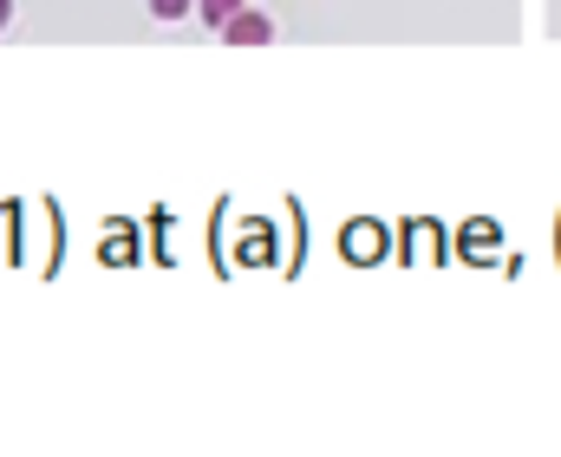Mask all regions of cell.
I'll list each match as a JSON object with an SVG mask.
<instances>
[{"label":"cell","instance_id":"obj_1","mask_svg":"<svg viewBox=\"0 0 561 457\" xmlns=\"http://www.w3.org/2000/svg\"><path fill=\"white\" fill-rule=\"evenodd\" d=\"M222 39H229V46H268V39H275V26H268L262 13H242V7H236V13L222 20Z\"/></svg>","mask_w":561,"mask_h":457},{"label":"cell","instance_id":"obj_2","mask_svg":"<svg viewBox=\"0 0 561 457\" xmlns=\"http://www.w3.org/2000/svg\"><path fill=\"white\" fill-rule=\"evenodd\" d=\"M379 255H386V229H379V222H353V229H346V262L366 269V262H379Z\"/></svg>","mask_w":561,"mask_h":457},{"label":"cell","instance_id":"obj_3","mask_svg":"<svg viewBox=\"0 0 561 457\" xmlns=\"http://www.w3.org/2000/svg\"><path fill=\"white\" fill-rule=\"evenodd\" d=\"M236 7H242V0H203V20H209V26H222Z\"/></svg>","mask_w":561,"mask_h":457},{"label":"cell","instance_id":"obj_4","mask_svg":"<svg viewBox=\"0 0 561 457\" xmlns=\"http://www.w3.org/2000/svg\"><path fill=\"white\" fill-rule=\"evenodd\" d=\"M190 7H196V0H150V13H157V20H183Z\"/></svg>","mask_w":561,"mask_h":457},{"label":"cell","instance_id":"obj_5","mask_svg":"<svg viewBox=\"0 0 561 457\" xmlns=\"http://www.w3.org/2000/svg\"><path fill=\"white\" fill-rule=\"evenodd\" d=\"M7 20H13V0H0V26H7Z\"/></svg>","mask_w":561,"mask_h":457}]
</instances>
